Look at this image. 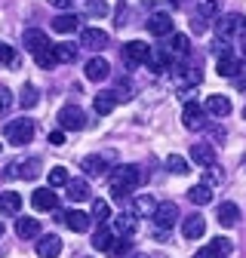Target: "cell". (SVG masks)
Returning a JSON list of instances; mask_svg holds the SVG:
<instances>
[{
	"mask_svg": "<svg viewBox=\"0 0 246 258\" xmlns=\"http://www.w3.org/2000/svg\"><path fill=\"white\" fill-rule=\"evenodd\" d=\"M139 181H142L139 166H117V169L111 172V190H114V200L130 197V190H136Z\"/></svg>",
	"mask_w": 246,
	"mask_h": 258,
	"instance_id": "obj_1",
	"label": "cell"
},
{
	"mask_svg": "<svg viewBox=\"0 0 246 258\" xmlns=\"http://www.w3.org/2000/svg\"><path fill=\"white\" fill-rule=\"evenodd\" d=\"M215 34H219V40H237V37H246V19L240 13H228V16H219V22H215Z\"/></svg>",
	"mask_w": 246,
	"mask_h": 258,
	"instance_id": "obj_2",
	"label": "cell"
},
{
	"mask_svg": "<svg viewBox=\"0 0 246 258\" xmlns=\"http://www.w3.org/2000/svg\"><path fill=\"white\" fill-rule=\"evenodd\" d=\"M4 136L10 145H28L31 139H34V123H31L28 117H19V120H10L7 129H4Z\"/></svg>",
	"mask_w": 246,
	"mask_h": 258,
	"instance_id": "obj_3",
	"label": "cell"
},
{
	"mask_svg": "<svg viewBox=\"0 0 246 258\" xmlns=\"http://www.w3.org/2000/svg\"><path fill=\"white\" fill-rule=\"evenodd\" d=\"M58 126L65 129V133H80V129L86 126V114L77 105H65L58 111Z\"/></svg>",
	"mask_w": 246,
	"mask_h": 258,
	"instance_id": "obj_4",
	"label": "cell"
},
{
	"mask_svg": "<svg viewBox=\"0 0 246 258\" xmlns=\"http://www.w3.org/2000/svg\"><path fill=\"white\" fill-rule=\"evenodd\" d=\"M181 123H184V129H203V126H206V111H203V105L184 102V108H181Z\"/></svg>",
	"mask_w": 246,
	"mask_h": 258,
	"instance_id": "obj_5",
	"label": "cell"
},
{
	"mask_svg": "<svg viewBox=\"0 0 246 258\" xmlns=\"http://www.w3.org/2000/svg\"><path fill=\"white\" fill-rule=\"evenodd\" d=\"M175 221H178V206H175L172 200H166V203H157V212H154V224H157L160 231H169Z\"/></svg>",
	"mask_w": 246,
	"mask_h": 258,
	"instance_id": "obj_6",
	"label": "cell"
},
{
	"mask_svg": "<svg viewBox=\"0 0 246 258\" xmlns=\"http://www.w3.org/2000/svg\"><path fill=\"white\" fill-rule=\"evenodd\" d=\"M215 71H219V77H231V80H234V77L243 71V61L228 49V52H222L219 58H215Z\"/></svg>",
	"mask_w": 246,
	"mask_h": 258,
	"instance_id": "obj_7",
	"label": "cell"
},
{
	"mask_svg": "<svg viewBox=\"0 0 246 258\" xmlns=\"http://www.w3.org/2000/svg\"><path fill=\"white\" fill-rule=\"evenodd\" d=\"M83 74H86V80H92V83H102V80H108V74H111V64H108L102 55H92V58L83 64Z\"/></svg>",
	"mask_w": 246,
	"mask_h": 258,
	"instance_id": "obj_8",
	"label": "cell"
},
{
	"mask_svg": "<svg viewBox=\"0 0 246 258\" xmlns=\"http://www.w3.org/2000/svg\"><path fill=\"white\" fill-rule=\"evenodd\" d=\"M10 178H37L40 175V160L37 157H31V160H19V163H13L7 169Z\"/></svg>",
	"mask_w": 246,
	"mask_h": 258,
	"instance_id": "obj_9",
	"label": "cell"
},
{
	"mask_svg": "<svg viewBox=\"0 0 246 258\" xmlns=\"http://www.w3.org/2000/svg\"><path fill=\"white\" fill-rule=\"evenodd\" d=\"M31 206H34L37 212H52L58 209V197H55V190L52 187H40L31 194Z\"/></svg>",
	"mask_w": 246,
	"mask_h": 258,
	"instance_id": "obj_10",
	"label": "cell"
},
{
	"mask_svg": "<svg viewBox=\"0 0 246 258\" xmlns=\"http://www.w3.org/2000/svg\"><path fill=\"white\" fill-rule=\"evenodd\" d=\"M123 58L130 64H142L151 58V46L145 40H130V43H123Z\"/></svg>",
	"mask_w": 246,
	"mask_h": 258,
	"instance_id": "obj_11",
	"label": "cell"
},
{
	"mask_svg": "<svg viewBox=\"0 0 246 258\" xmlns=\"http://www.w3.org/2000/svg\"><path fill=\"white\" fill-rule=\"evenodd\" d=\"M191 160H194L200 169L215 166V151H212V145H209V142H194V145H191Z\"/></svg>",
	"mask_w": 246,
	"mask_h": 258,
	"instance_id": "obj_12",
	"label": "cell"
},
{
	"mask_svg": "<svg viewBox=\"0 0 246 258\" xmlns=\"http://www.w3.org/2000/svg\"><path fill=\"white\" fill-rule=\"evenodd\" d=\"M108 31H102V28H83L80 31V43L86 46V49H105L108 46Z\"/></svg>",
	"mask_w": 246,
	"mask_h": 258,
	"instance_id": "obj_13",
	"label": "cell"
},
{
	"mask_svg": "<svg viewBox=\"0 0 246 258\" xmlns=\"http://www.w3.org/2000/svg\"><path fill=\"white\" fill-rule=\"evenodd\" d=\"M22 43H25V49H28L31 55H37L40 49L49 46V40H46V34H43L40 28H28V31H25V37H22Z\"/></svg>",
	"mask_w": 246,
	"mask_h": 258,
	"instance_id": "obj_14",
	"label": "cell"
},
{
	"mask_svg": "<svg viewBox=\"0 0 246 258\" xmlns=\"http://www.w3.org/2000/svg\"><path fill=\"white\" fill-rule=\"evenodd\" d=\"M181 234H184V240H200L206 234V218L203 215H188L181 221Z\"/></svg>",
	"mask_w": 246,
	"mask_h": 258,
	"instance_id": "obj_15",
	"label": "cell"
},
{
	"mask_svg": "<svg viewBox=\"0 0 246 258\" xmlns=\"http://www.w3.org/2000/svg\"><path fill=\"white\" fill-rule=\"evenodd\" d=\"M61 218H65V224H68V228H71L74 234L89 231V221H92V215H89V212H83V209H68Z\"/></svg>",
	"mask_w": 246,
	"mask_h": 258,
	"instance_id": "obj_16",
	"label": "cell"
},
{
	"mask_svg": "<svg viewBox=\"0 0 246 258\" xmlns=\"http://www.w3.org/2000/svg\"><path fill=\"white\" fill-rule=\"evenodd\" d=\"M148 31L154 37H166V34H172V16H166V13H154L151 19H148Z\"/></svg>",
	"mask_w": 246,
	"mask_h": 258,
	"instance_id": "obj_17",
	"label": "cell"
},
{
	"mask_svg": "<svg viewBox=\"0 0 246 258\" xmlns=\"http://www.w3.org/2000/svg\"><path fill=\"white\" fill-rule=\"evenodd\" d=\"M203 111L209 117H228L231 114V99H228V95H209L206 105H203Z\"/></svg>",
	"mask_w": 246,
	"mask_h": 258,
	"instance_id": "obj_18",
	"label": "cell"
},
{
	"mask_svg": "<svg viewBox=\"0 0 246 258\" xmlns=\"http://www.w3.org/2000/svg\"><path fill=\"white\" fill-rule=\"evenodd\" d=\"M92 108H96V114H99V117H108V114L117 108V95H114V89L99 92L96 99H92Z\"/></svg>",
	"mask_w": 246,
	"mask_h": 258,
	"instance_id": "obj_19",
	"label": "cell"
},
{
	"mask_svg": "<svg viewBox=\"0 0 246 258\" xmlns=\"http://www.w3.org/2000/svg\"><path fill=\"white\" fill-rule=\"evenodd\" d=\"M22 197L16 190H0V215H19Z\"/></svg>",
	"mask_w": 246,
	"mask_h": 258,
	"instance_id": "obj_20",
	"label": "cell"
},
{
	"mask_svg": "<svg viewBox=\"0 0 246 258\" xmlns=\"http://www.w3.org/2000/svg\"><path fill=\"white\" fill-rule=\"evenodd\" d=\"M114 231L111 228H105V224H99V231L92 234V249L96 252H111V246H114Z\"/></svg>",
	"mask_w": 246,
	"mask_h": 258,
	"instance_id": "obj_21",
	"label": "cell"
},
{
	"mask_svg": "<svg viewBox=\"0 0 246 258\" xmlns=\"http://www.w3.org/2000/svg\"><path fill=\"white\" fill-rule=\"evenodd\" d=\"M58 252H61V240L55 234H46V237L37 240V255L40 258H55Z\"/></svg>",
	"mask_w": 246,
	"mask_h": 258,
	"instance_id": "obj_22",
	"label": "cell"
},
{
	"mask_svg": "<svg viewBox=\"0 0 246 258\" xmlns=\"http://www.w3.org/2000/svg\"><path fill=\"white\" fill-rule=\"evenodd\" d=\"M136 228H139V218H136V215L120 212V215L114 218V234H120V237H133Z\"/></svg>",
	"mask_w": 246,
	"mask_h": 258,
	"instance_id": "obj_23",
	"label": "cell"
},
{
	"mask_svg": "<svg viewBox=\"0 0 246 258\" xmlns=\"http://www.w3.org/2000/svg\"><path fill=\"white\" fill-rule=\"evenodd\" d=\"M215 218H219L222 228H234V224H240V209H237V203H222Z\"/></svg>",
	"mask_w": 246,
	"mask_h": 258,
	"instance_id": "obj_24",
	"label": "cell"
},
{
	"mask_svg": "<svg viewBox=\"0 0 246 258\" xmlns=\"http://www.w3.org/2000/svg\"><path fill=\"white\" fill-rule=\"evenodd\" d=\"M16 234H19L22 240H34V237H40V224H37V218H19V221H16Z\"/></svg>",
	"mask_w": 246,
	"mask_h": 258,
	"instance_id": "obj_25",
	"label": "cell"
},
{
	"mask_svg": "<svg viewBox=\"0 0 246 258\" xmlns=\"http://www.w3.org/2000/svg\"><path fill=\"white\" fill-rule=\"evenodd\" d=\"M68 200H71V203L89 200V184H86L83 178H71V181H68Z\"/></svg>",
	"mask_w": 246,
	"mask_h": 258,
	"instance_id": "obj_26",
	"label": "cell"
},
{
	"mask_svg": "<svg viewBox=\"0 0 246 258\" xmlns=\"http://www.w3.org/2000/svg\"><path fill=\"white\" fill-rule=\"evenodd\" d=\"M77 28H80V19H77V16L61 13L58 19H52V31H58V34H74Z\"/></svg>",
	"mask_w": 246,
	"mask_h": 258,
	"instance_id": "obj_27",
	"label": "cell"
},
{
	"mask_svg": "<svg viewBox=\"0 0 246 258\" xmlns=\"http://www.w3.org/2000/svg\"><path fill=\"white\" fill-rule=\"evenodd\" d=\"M83 172L86 175H105L108 172V166H105V157H99V154H89V157H83Z\"/></svg>",
	"mask_w": 246,
	"mask_h": 258,
	"instance_id": "obj_28",
	"label": "cell"
},
{
	"mask_svg": "<svg viewBox=\"0 0 246 258\" xmlns=\"http://www.w3.org/2000/svg\"><path fill=\"white\" fill-rule=\"evenodd\" d=\"M188 200H191L194 206H206V203H212V187H209V184H194V187L188 190Z\"/></svg>",
	"mask_w": 246,
	"mask_h": 258,
	"instance_id": "obj_29",
	"label": "cell"
},
{
	"mask_svg": "<svg viewBox=\"0 0 246 258\" xmlns=\"http://www.w3.org/2000/svg\"><path fill=\"white\" fill-rule=\"evenodd\" d=\"M188 52H191V40H188V34H172V40H169V55L184 58Z\"/></svg>",
	"mask_w": 246,
	"mask_h": 258,
	"instance_id": "obj_30",
	"label": "cell"
},
{
	"mask_svg": "<svg viewBox=\"0 0 246 258\" xmlns=\"http://www.w3.org/2000/svg\"><path fill=\"white\" fill-rule=\"evenodd\" d=\"M34 61H37V68H43V71H52L55 64H58V58H55V46H46V49H40V52L34 55Z\"/></svg>",
	"mask_w": 246,
	"mask_h": 258,
	"instance_id": "obj_31",
	"label": "cell"
},
{
	"mask_svg": "<svg viewBox=\"0 0 246 258\" xmlns=\"http://www.w3.org/2000/svg\"><path fill=\"white\" fill-rule=\"evenodd\" d=\"M157 212V200L151 194H139L136 197V215H154Z\"/></svg>",
	"mask_w": 246,
	"mask_h": 258,
	"instance_id": "obj_32",
	"label": "cell"
},
{
	"mask_svg": "<svg viewBox=\"0 0 246 258\" xmlns=\"http://www.w3.org/2000/svg\"><path fill=\"white\" fill-rule=\"evenodd\" d=\"M166 169H169V172H175V175H188V172H191L188 160L178 157V154H169V157H166Z\"/></svg>",
	"mask_w": 246,
	"mask_h": 258,
	"instance_id": "obj_33",
	"label": "cell"
},
{
	"mask_svg": "<svg viewBox=\"0 0 246 258\" xmlns=\"http://www.w3.org/2000/svg\"><path fill=\"white\" fill-rule=\"evenodd\" d=\"M55 58H58V64L74 61L77 58V46L74 43H55Z\"/></svg>",
	"mask_w": 246,
	"mask_h": 258,
	"instance_id": "obj_34",
	"label": "cell"
},
{
	"mask_svg": "<svg viewBox=\"0 0 246 258\" xmlns=\"http://www.w3.org/2000/svg\"><path fill=\"white\" fill-rule=\"evenodd\" d=\"M68 181H71V175H68L65 166H52L49 169V187H68Z\"/></svg>",
	"mask_w": 246,
	"mask_h": 258,
	"instance_id": "obj_35",
	"label": "cell"
},
{
	"mask_svg": "<svg viewBox=\"0 0 246 258\" xmlns=\"http://www.w3.org/2000/svg\"><path fill=\"white\" fill-rule=\"evenodd\" d=\"M92 218H96L99 224H105L108 218H111V206H108V200H92V212H89Z\"/></svg>",
	"mask_w": 246,
	"mask_h": 258,
	"instance_id": "obj_36",
	"label": "cell"
},
{
	"mask_svg": "<svg viewBox=\"0 0 246 258\" xmlns=\"http://www.w3.org/2000/svg\"><path fill=\"white\" fill-rule=\"evenodd\" d=\"M19 105H22V108H34V105H37V89H34V86H25L22 95H19Z\"/></svg>",
	"mask_w": 246,
	"mask_h": 258,
	"instance_id": "obj_37",
	"label": "cell"
},
{
	"mask_svg": "<svg viewBox=\"0 0 246 258\" xmlns=\"http://www.w3.org/2000/svg\"><path fill=\"white\" fill-rule=\"evenodd\" d=\"M209 249H212L215 255H228L234 246H231V240H228V237H215V240L209 243Z\"/></svg>",
	"mask_w": 246,
	"mask_h": 258,
	"instance_id": "obj_38",
	"label": "cell"
},
{
	"mask_svg": "<svg viewBox=\"0 0 246 258\" xmlns=\"http://www.w3.org/2000/svg\"><path fill=\"white\" fill-rule=\"evenodd\" d=\"M200 16H222V7H219V0H200Z\"/></svg>",
	"mask_w": 246,
	"mask_h": 258,
	"instance_id": "obj_39",
	"label": "cell"
},
{
	"mask_svg": "<svg viewBox=\"0 0 246 258\" xmlns=\"http://www.w3.org/2000/svg\"><path fill=\"white\" fill-rule=\"evenodd\" d=\"M86 13L89 16H105L108 13V4H105V0H86Z\"/></svg>",
	"mask_w": 246,
	"mask_h": 258,
	"instance_id": "obj_40",
	"label": "cell"
},
{
	"mask_svg": "<svg viewBox=\"0 0 246 258\" xmlns=\"http://www.w3.org/2000/svg\"><path fill=\"white\" fill-rule=\"evenodd\" d=\"M10 108H13V92L7 86H0V117H4Z\"/></svg>",
	"mask_w": 246,
	"mask_h": 258,
	"instance_id": "obj_41",
	"label": "cell"
},
{
	"mask_svg": "<svg viewBox=\"0 0 246 258\" xmlns=\"http://www.w3.org/2000/svg\"><path fill=\"white\" fill-rule=\"evenodd\" d=\"M111 255H114V258L130 255V240H127V237H123V240H114V246H111Z\"/></svg>",
	"mask_w": 246,
	"mask_h": 258,
	"instance_id": "obj_42",
	"label": "cell"
},
{
	"mask_svg": "<svg viewBox=\"0 0 246 258\" xmlns=\"http://www.w3.org/2000/svg\"><path fill=\"white\" fill-rule=\"evenodd\" d=\"M114 95H117V102H120V99H130V95H133L130 80H120V83H117V89H114Z\"/></svg>",
	"mask_w": 246,
	"mask_h": 258,
	"instance_id": "obj_43",
	"label": "cell"
},
{
	"mask_svg": "<svg viewBox=\"0 0 246 258\" xmlns=\"http://www.w3.org/2000/svg\"><path fill=\"white\" fill-rule=\"evenodd\" d=\"M222 178H225V175H222L219 169L209 166V169H206V181H203V184H209V187H212V184H222Z\"/></svg>",
	"mask_w": 246,
	"mask_h": 258,
	"instance_id": "obj_44",
	"label": "cell"
},
{
	"mask_svg": "<svg viewBox=\"0 0 246 258\" xmlns=\"http://www.w3.org/2000/svg\"><path fill=\"white\" fill-rule=\"evenodd\" d=\"M13 61H16V52L7 43H0V64H13Z\"/></svg>",
	"mask_w": 246,
	"mask_h": 258,
	"instance_id": "obj_45",
	"label": "cell"
},
{
	"mask_svg": "<svg viewBox=\"0 0 246 258\" xmlns=\"http://www.w3.org/2000/svg\"><path fill=\"white\" fill-rule=\"evenodd\" d=\"M191 31H194V34H203V31H206V16L197 13V16L191 19Z\"/></svg>",
	"mask_w": 246,
	"mask_h": 258,
	"instance_id": "obj_46",
	"label": "cell"
},
{
	"mask_svg": "<svg viewBox=\"0 0 246 258\" xmlns=\"http://www.w3.org/2000/svg\"><path fill=\"white\" fill-rule=\"evenodd\" d=\"M49 145H52V148H61V145H65V129H55V133H49Z\"/></svg>",
	"mask_w": 246,
	"mask_h": 258,
	"instance_id": "obj_47",
	"label": "cell"
},
{
	"mask_svg": "<svg viewBox=\"0 0 246 258\" xmlns=\"http://www.w3.org/2000/svg\"><path fill=\"white\" fill-rule=\"evenodd\" d=\"M194 258H219V255H215V252L206 246V249H197V252H194Z\"/></svg>",
	"mask_w": 246,
	"mask_h": 258,
	"instance_id": "obj_48",
	"label": "cell"
},
{
	"mask_svg": "<svg viewBox=\"0 0 246 258\" xmlns=\"http://www.w3.org/2000/svg\"><path fill=\"white\" fill-rule=\"evenodd\" d=\"M234 86H237L240 92H246V74H243V71H240V74L234 77Z\"/></svg>",
	"mask_w": 246,
	"mask_h": 258,
	"instance_id": "obj_49",
	"label": "cell"
},
{
	"mask_svg": "<svg viewBox=\"0 0 246 258\" xmlns=\"http://www.w3.org/2000/svg\"><path fill=\"white\" fill-rule=\"evenodd\" d=\"M74 4V0H49V7H55V10H68Z\"/></svg>",
	"mask_w": 246,
	"mask_h": 258,
	"instance_id": "obj_50",
	"label": "cell"
},
{
	"mask_svg": "<svg viewBox=\"0 0 246 258\" xmlns=\"http://www.w3.org/2000/svg\"><path fill=\"white\" fill-rule=\"evenodd\" d=\"M0 237H4V221H0Z\"/></svg>",
	"mask_w": 246,
	"mask_h": 258,
	"instance_id": "obj_51",
	"label": "cell"
},
{
	"mask_svg": "<svg viewBox=\"0 0 246 258\" xmlns=\"http://www.w3.org/2000/svg\"><path fill=\"white\" fill-rule=\"evenodd\" d=\"M133 258H148V255H133Z\"/></svg>",
	"mask_w": 246,
	"mask_h": 258,
	"instance_id": "obj_52",
	"label": "cell"
},
{
	"mask_svg": "<svg viewBox=\"0 0 246 258\" xmlns=\"http://www.w3.org/2000/svg\"><path fill=\"white\" fill-rule=\"evenodd\" d=\"M243 120H246V105H243Z\"/></svg>",
	"mask_w": 246,
	"mask_h": 258,
	"instance_id": "obj_53",
	"label": "cell"
},
{
	"mask_svg": "<svg viewBox=\"0 0 246 258\" xmlns=\"http://www.w3.org/2000/svg\"><path fill=\"white\" fill-rule=\"evenodd\" d=\"M175 4H184V0H175Z\"/></svg>",
	"mask_w": 246,
	"mask_h": 258,
	"instance_id": "obj_54",
	"label": "cell"
}]
</instances>
